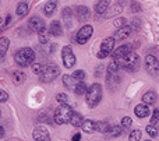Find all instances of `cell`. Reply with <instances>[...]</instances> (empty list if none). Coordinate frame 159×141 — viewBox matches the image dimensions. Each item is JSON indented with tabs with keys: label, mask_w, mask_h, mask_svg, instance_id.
<instances>
[{
	"label": "cell",
	"mask_w": 159,
	"mask_h": 141,
	"mask_svg": "<svg viewBox=\"0 0 159 141\" xmlns=\"http://www.w3.org/2000/svg\"><path fill=\"white\" fill-rule=\"evenodd\" d=\"M42 70H43V67H42L39 63H32V71L35 73V74H41Z\"/></svg>",
	"instance_id": "35"
},
{
	"label": "cell",
	"mask_w": 159,
	"mask_h": 141,
	"mask_svg": "<svg viewBox=\"0 0 159 141\" xmlns=\"http://www.w3.org/2000/svg\"><path fill=\"white\" fill-rule=\"evenodd\" d=\"M109 6H110V0H99L98 4H96V7H95L96 14L106 13V10L109 8Z\"/></svg>",
	"instance_id": "17"
},
{
	"label": "cell",
	"mask_w": 159,
	"mask_h": 141,
	"mask_svg": "<svg viewBox=\"0 0 159 141\" xmlns=\"http://www.w3.org/2000/svg\"><path fill=\"white\" fill-rule=\"evenodd\" d=\"M134 113H135V116H138L140 119H143V117H147L149 115V109H148L147 105L140 103V105H137L134 108Z\"/></svg>",
	"instance_id": "15"
},
{
	"label": "cell",
	"mask_w": 159,
	"mask_h": 141,
	"mask_svg": "<svg viewBox=\"0 0 159 141\" xmlns=\"http://www.w3.org/2000/svg\"><path fill=\"white\" fill-rule=\"evenodd\" d=\"M28 10H30V6L27 4V3H20L18 6H17V14H18L20 17L21 16H25V14L28 13Z\"/></svg>",
	"instance_id": "27"
},
{
	"label": "cell",
	"mask_w": 159,
	"mask_h": 141,
	"mask_svg": "<svg viewBox=\"0 0 159 141\" xmlns=\"http://www.w3.org/2000/svg\"><path fill=\"white\" fill-rule=\"evenodd\" d=\"M121 130H123V126H110L109 131L106 134L110 137H117L121 134Z\"/></svg>",
	"instance_id": "26"
},
{
	"label": "cell",
	"mask_w": 159,
	"mask_h": 141,
	"mask_svg": "<svg viewBox=\"0 0 159 141\" xmlns=\"http://www.w3.org/2000/svg\"><path fill=\"white\" fill-rule=\"evenodd\" d=\"M131 123H133V120H131V117H129V116L123 117V120H121V126H123V127H130Z\"/></svg>",
	"instance_id": "36"
},
{
	"label": "cell",
	"mask_w": 159,
	"mask_h": 141,
	"mask_svg": "<svg viewBox=\"0 0 159 141\" xmlns=\"http://www.w3.org/2000/svg\"><path fill=\"white\" fill-rule=\"evenodd\" d=\"M106 56H109L107 53H105V52H102V50H99V53H98V57L99 59H105Z\"/></svg>",
	"instance_id": "43"
},
{
	"label": "cell",
	"mask_w": 159,
	"mask_h": 141,
	"mask_svg": "<svg viewBox=\"0 0 159 141\" xmlns=\"http://www.w3.org/2000/svg\"><path fill=\"white\" fill-rule=\"evenodd\" d=\"M145 69L151 75H159V60L155 56L148 55L145 57Z\"/></svg>",
	"instance_id": "7"
},
{
	"label": "cell",
	"mask_w": 159,
	"mask_h": 141,
	"mask_svg": "<svg viewBox=\"0 0 159 141\" xmlns=\"http://www.w3.org/2000/svg\"><path fill=\"white\" fill-rule=\"evenodd\" d=\"M32 139L35 141H50V136H49V131H48L46 127H35L32 131Z\"/></svg>",
	"instance_id": "10"
},
{
	"label": "cell",
	"mask_w": 159,
	"mask_h": 141,
	"mask_svg": "<svg viewBox=\"0 0 159 141\" xmlns=\"http://www.w3.org/2000/svg\"><path fill=\"white\" fill-rule=\"evenodd\" d=\"M61 16H63V21H64V24H66V27H71V20H73V11H71V8H69V7L63 8V13H61Z\"/></svg>",
	"instance_id": "19"
},
{
	"label": "cell",
	"mask_w": 159,
	"mask_h": 141,
	"mask_svg": "<svg viewBox=\"0 0 159 141\" xmlns=\"http://www.w3.org/2000/svg\"><path fill=\"white\" fill-rule=\"evenodd\" d=\"M0 134H2V137H4V127H0Z\"/></svg>",
	"instance_id": "46"
},
{
	"label": "cell",
	"mask_w": 159,
	"mask_h": 141,
	"mask_svg": "<svg viewBox=\"0 0 159 141\" xmlns=\"http://www.w3.org/2000/svg\"><path fill=\"white\" fill-rule=\"evenodd\" d=\"M82 122H84V119H82V116L80 113H73L71 116V120H70V123H71L74 127H81Z\"/></svg>",
	"instance_id": "25"
},
{
	"label": "cell",
	"mask_w": 159,
	"mask_h": 141,
	"mask_svg": "<svg viewBox=\"0 0 159 141\" xmlns=\"http://www.w3.org/2000/svg\"><path fill=\"white\" fill-rule=\"evenodd\" d=\"M80 129L82 131H85V133H93L96 130V123L92 122V120H84Z\"/></svg>",
	"instance_id": "16"
},
{
	"label": "cell",
	"mask_w": 159,
	"mask_h": 141,
	"mask_svg": "<svg viewBox=\"0 0 159 141\" xmlns=\"http://www.w3.org/2000/svg\"><path fill=\"white\" fill-rule=\"evenodd\" d=\"M39 120H41V122H46V123H52V119H50V117H46V112L42 113V116L39 117Z\"/></svg>",
	"instance_id": "40"
},
{
	"label": "cell",
	"mask_w": 159,
	"mask_h": 141,
	"mask_svg": "<svg viewBox=\"0 0 159 141\" xmlns=\"http://www.w3.org/2000/svg\"><path fill=\"white\" fill-rule=\"evenodd\" d=\"M147 141H151V140H147Z\"/></svg>",
	"instance_id": "47"
},
{
	"label": "cell",
	"mask_w": 159,
	"mask_h": 141,
	"mask_svg": "<svg viewBox=\"0 0 159 141\" xmlns=\"http://www.w3.org/2000/svg\"><path fill=\"white\" fill-rule=\"evenodd\" d=\"M130 34H131V25H124V27H121V28H117V31H116L115 35H113V38H115L116 41H121V39L129 38Z\"/></svg>",
	"instance_id": "12"
},
{
	"label": "cell",
	"mask_w": 159,
	"mask_h": 141,
	"mask_svg": "<svg viewBox=\"0 0 159 141\" xmlns=\"http://www.w3.org/2000/svg\"><path fill=\"white\" fill-rule=\"evenodd\" d=\"M158 120H159V111L157 109V111H154V113H152V117H151V125H157L158 123Z\"/></svg>",
	"instance_id": "37"
},
{
	"label": "cell",
	"mask_w": 159,
	"mask_h": 141,
	"mask_svg": "<svg viewBox=\"0 0 159 141\" xmlns=\"http://www.w3.org/2000/svg\"><path fill=\"white\" fill-rule=\"evenodd\" d=\"M56 101H57L60 105L67 103V95L66 94H57V95H56Z\"/></svg>",
	"instance_id": "34"
},
{
	"label": "cell",
	"mask_w": 159,
	"mask_h": 141,
	"mask_svg": "<svg viewBox=\"0 0 159 141\" xmlns=\"http://www.w3.org/2000/svg\"><path fill=\"white\" fill-rule=\"evenodd\" d=\"M80 139H81L80 134H74V136H73V141H80Z\"/></svg>",
	"instance_id": "44"
},
{
	"label": "cell",
	"mask_w": 159,
	"mask_h": 141,
	"mask_svg": "<svg viewBox=\"0 0 159 141\" xmlns=\"http://www.w3.org/2000/svg\"><path fill=\"white\" fill-rule=\"evenodd\" d=\"M124 25H126V20H124V18H117V20H115V27L121 28V27H124Z\"/></svg>",
	"instance_id": "38"
},
{
	"label": "cell",
	"mask_w": 159,
	"mask_h": 141,
	"mask_svg": "<svg viewBox=\"0 0 159 141\" xmlns=\"http://www.w3.org/2000/svg\"><path fill=\"white\" fill-rule=\"evenodd\" d=\"M28 27L32 31H35V32H43L45 22H43V20L39 18V17H32V18L28 21Z\"/></svg>",
	"instance_id": "11"
},
{
	"label": "cell",
	"mask_w": 159,
	"mask_h": 141,
	"mask_svg": "<svg viewBox=\"0 0 159 141\" xmlns=\"http://www.w3.org/2000/svg\"><path fill=\"white\" fill-rule=\"evenodd\" d=\"M73 78H74L75 81H84L85 78V71H82V70H77V71L73 73Z\"/></svg>",
	"instance_id": "30"
},
{
	"label": "cell",
	"mask_w": 159,
	"mask_h": 141,
	"mask_svg": "<svg viewBox=\"0 0 159 141\" xmlns=\"http://www.w3.org/2000/svg\"><path fill=\"white\" fill-rule=\"evenodd\" d=\"M157 94H155V91H148V92H145L144 94V97H143V101H144V103H148V105H152V103H155L157 102Z\"/></svg>",
	"instance_id": "20"
},
{
	"label": "cell",
	"mask_w": 159,
	"mask_h": 141,
	"mask_svg": "<svg viewBox=\"0 0 159 141\" xmlns=\"http://www.w3.org/2000/svg\"><path fill=\"white\" fill-rule=\"evenodd\" d=\"M39 42H41V43H48V38L45 35H41L39 36Z\"/></svg>",
	"instance_id": "42"
},
{
	"label": "cell",
	"mask_w": 159,
	"mask_h": 141,
	"mask_svg": "<svg viewBox=\"0 0 159 141\" xmlns=\"http://www.w3.org/2000/svg\"><path fill=\"white\" fill-rule=\"evenodd\" d=\"M11 78H13L14 84H22L25 81V78H27V75L22 71H14L13 74H11Z\"/></svg>",
	"instance_id": "22"
},
{
	"label": "cell",
	"mask_w": 159,
	"mask_h": 141,
	"mask_svg": "<svg viewBox=\"0 0 159 141\" xmlns=\"http://www.w3.org/2000/svg\"><path fill=\"white\" fill-rule=\"evenodd\" d=\"M141 10V6L138 4L137 2H133L131 3V11L133 13H137V11H140Z\"/></svg>",
	"instance_id": "39"
},
{
	"label": "cell",
	"mask_w": 159,
	"mask_h": 141,
	"mask_svg": "<svg viewBox=\"0 0 159 141\" xmlns=\"http://www.w3.org/2000/svg\"><path fill=\"white\" fill-rule=\"evenodd\" d=\"M119 69H120V66H119L117 61H112V63L109 64V67H107V75H113L116 74V73L119 71Z\"/></svg>",
	"instance_id": "28"
},
{
	"label": "cell",
	"mask_w": 159,
	"mask_h": 141,
	"mask_svg": "<svg viewBox=\"0 0 159 141\" xmlns=\"http://www.w3.org/2000/svg\"><path fill=\"white\" fill-rule=\"evenodd\" d=\"M87 98V103L89 108H95L99 102H101L102 98V88L99 84H92V85L88 88V92L85 95Z\"/></svg>",
	"instance_id": "4"
},
{
	"label": "cell",
	"mask_w": 159,
	"mask_h": 141,
	"mask_svg": "<svg viewBox=\"0 0 159 141\" xmlns=\"http://www.w3.org/2000/svg\"><path fill=\"white\" fill-rule=\"evenodd\" d=\"M73 80H74V78L70 77V75H63V83H64V85H66V88H69V89L73 88V84H71Z\"/></svg>",
	"instance_id": "32"
},
{
	"label": "cell",
	"mask_w": 159,
	"mask_h": 141,
	"mask_svg": "<svg viewBox=\"0 0 159 141\" xmlns=\"http://www.w3.org/2000/svg\"><path fill=\"white\" fill-rule=\"evenodd\" d=\"M56 6H57V2H56V0L48 2L46 4H45V7H43L45 14H46V16H52V14L55 13V10H56Z\"/></svg>",
	"instance_id": "21"
},
{
	"label": "cell",
	"mask_w": 159,
	"mask_h": 141,
	"mask_svg": "<svg viewBox=\"0 0 159 141\" xmlns=\"http://www.w3.org/2000/svg\"><path fill=\"white\" fill-rule=\"evenodd\" d=\"M133 52V46L131 45H121V46H119L117 49H115L112 52V57L113 60H120V59H123L124 56H127L129 53Z\"/></svg>",
	"instance_id": "9"
},
{
	"label": "cell",
	"mask_w": 159,
	"mask_h": 141,
	"mask_svg": "<svg viewBox=\"0 0 159 141\" xmlns=\"http://www.w3.org/2000/svg\"><path fill=\"white\" fill-rule=\"evenodd\" d=\"M92 32H93V28L91 27V25H84V27H81L80 28V31L77 32V36H75V41H77V43L80 45H84V43H87L88 42V39L91 38V35H92Z\"/></svg>",
	"instance_id": "6"
},
{
	"label": "cell",
	"mask_w": 159,
	"mask_h": 141,
	"mask_svg": "<svg viewBox=\"0 0 159 141\" xmlns=\"http://www.w3.org/2000/svg\"><path fill=\"white\" fill-rule=\"evenodd\" d=\"M102 69H103L102 66H99L98 69H96V75H101V74H102V73H101V70H102Z\"/></svg>",
	"instance_id": "45"
},
{
	"label": "cell",
	"mask_w": 159,
	"mask_h": 141,
	"mask_svg": "<svg viewBox=\"0 0 159 141\" xmlns=\"http://www.w3.org/2000/svg\"><path fill=\"white\" fill-rule=\"evenodd\" d=\"M73 113L74 112H73L71 106H69L67 103L57 106V109L55 111V116H53L55 123H57V125H66V123H69L71 120Z\"/></svg>",
	"instance_id": "3"
},
{
	"label": "cell",
	"mask_w": 159,
	"mask_h": 141,
	"mask_svg": "<svg viewBox=\"0 0 159 141\" xmlns=\"http://www.w3.org/2000/svg\"><path fill=\"white\" fill-rule=\"evenodd\" d=\"M0 94H2V95H0V101H2V102H6V101H7V98H8L7 92H6V91H2Z\"/></svg>",
	"instance_id": "41"
},
{
	"label": "cell",
	"mask_w": 159,
	"mask_h": 141,
	"mask_svg": "<svg viewBox=\"0 0 159 141\" xmlns=\"http://www.w3.org/2000/svg\"><path fill=\"white\" fill-rule=\"evenodd\" d=\"M8 43H10V42H8V38L2 36V39H0V56H2V59H4V55L8 49Z\"/></svg>",
	"instance_id": "23"
},
{
	"label": "cell",
	"mask_w": 159,
	"mask_h": 141,
	"mask_svg": "<svg viewBox=\"0 0 159 141\" xmlns=\"http://www.w3.org/2000/svg\"><path fill=\"white\" fill-rule=\"evenodd\" d=\"M14 60H16L21 67L32 66L34 60H35V53H34V50L30 49V48H22V49H20L18 52H16Z\"/></svg>",
	"instance_id": "2"
},
{
	"label": "cell",
	"mask_w": 159,
	"mask_h": 141,
	"mask_svg": "<svg viewBox=\"0 0 159 141\" xmlns=\"http://www.w3.org/2000/svg\"><path fill=\"white\" fill-rule=\"evenodd\" d=\"M141 139V131L140 130H134L130 134V141H140Z\"/></svg>",
	"instance_id": "33"
},
{
	"label": "cell",
	"mask_w": 159,
	"mask_h": 141,
	"mask_svg": "<svg viewBox=\"0 0 159 141\" xmlns=\"http://www.w3.org/2000/svg\"><path fill=\"white\" fill-rule=\"evenodd\" d=\"M75 14H77V18L78 21H87L88 18H89V10H88V7H85V6H77L75 7Z\"/></svg>",
	"instance_id": "14"
},
{
	"label": "cell",
	"mask_w": 159,
	"mask_h": 141,
	"mask_svg": "<svg viewBox=\"0 0 159 141\" xmlns=\"http://www.w3.org/2000/svg\"><path fill=\"white\" fill-rule=\"evenodd\" d=\"M115 42H116V39L113 38V36L112 38H106L103 42H102L101 50L105 53H107V55H110V53L113 52V49H115Z\"/></svg>",
	"instance_id": "13"
},
{
	"label": "cell",
	"mask_w": 159,
	"mask_h": 141,
	"mask_svg": "<svg viewBox=\"0 0 159 141\" xmlns=\"http://www.w3.org/2000/svg\"><path fill=\"white\" fill-rule=\"evenodd\" d=\"M57 75H59V67L56 64H46V66H43V70L39 74V80L42 83H52Z\"/></svg>",
	"instance_id": "5"
},
{
	"label": "cell",
	"mask_w": 159,
	"mask_h": 141,
	"mask_svg": "<svg viewBox=\"0 0 159 141\" xmlns=\"http://www.w3.org/2000/svg\"><path fill=\"white\" fill-rule=\"evenodd\" d=\"M110 129V126L106 122H96V131H101V133H107Z\"/></svg>",
	"instance_id": "29"
},
{
	"label": "cell",
	"mask_w": 159,
	"mask_h": 141,
	"mask_svg": "<svg viewBox=\"0 0 159 141\" xmlns=\"http://www.w3.org/2000/svg\"><path fill=\"white\" fill-rule=\"evenodd\" d=\"M116 61L119 63V66H120L121 69L127 70V71H130V73H134L140 69V56L134 52L129 53V55L124 56L123 59L116 60Z\"/></svg>",
	"instance_id": "1"
},
{
	"label": "cell",
	"mask_w": 159,
	"mask_h": 141,
	"mask_svg": "<svg viewBox=\"0 0 159 141\" xmlns=\"http://www.w3.org/2000/svg\"><path fill=\"white\" fill-rule=\"evenodd\" d=\"M145 130H147V133H148L151 137H157L158 130H157V127H155V125H151V123H149V125L147 126Z\"/></svg>",
	"instance_id": "31"
},
{
	"label": "cell",
	"mask_w": 159,
	"mask_h": 141,
	"mask_svg": "<svg viewBox=\"0 0 159 141\" xmlns=\"http://www.w3.org/2000/svg\"><path fill=\"white\" fill-rule=\"evenodd\" d=\"M74 91H75V94H77L78 97H82V95H87L88 88H87V85H85V83H82V81H80V83L77 84V85H75Z\"/></svg>",
	"instance_id": "24"
},
{
	"label": "cell",
	"mask_w": 159,
	"mask_h": 141,
	"mask_svg": "<svg viewBox=\"0 0 159 141\" xmlns=\"http://www.w3.org/2000/svg\"><path fill=\"white\" fill-rule=\"evenodd\" d=\"M49 32L52 34L53 36H60L63 34V30H61V25L59 21H53L49 27Z\"/></svg>",
	"instance_id": "18"
},
{
	"label": "cell",
	"mask_w": 159,
	"mask_h": 141,
	"mask_svg": "<svg viewBox=\"0 0 159 141\" xmlns=\"http://www.w3.org/2000/svg\"><path fill=\"white\" fill-rule=\"evenodd\" d=\"M61 57H63V64L67 69H71L75 64V55L73 53V49L70 46H64L61 50Z\"/></svg>",
	"instance_id": "8"
}]
</instances>
